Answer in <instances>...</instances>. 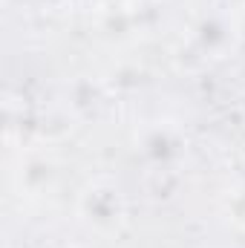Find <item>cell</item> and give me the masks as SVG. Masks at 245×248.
<instances>
[{
  "label": "cell",
  "instance_id": "6da1fadb",
  "mask_svg": "<svg viewBox=\"0 0 245 248\" xmlns=\"http://www.w3.org/2000/svg\"><path fill=\"white\" fill-rule=\"evenodd\" d=\"M75 211L78 219L98 234H116L127 219V202L122 187L107 176H95L81 187L75 199Z\"/></svg>",
  "mask_w": 245,
  "mask_h": 248
},
{
  "label": "cell",
  "instance_id": "7a4b0ae2",
  "mask_svg": "<svg viewBox=\"0 0 245 248\" xmlns=\"http://www.w3.org/2000/svg\"><path fill=\"white\" fill-rule=\"evenodd\" d=\"M55 179H58V162L52 156L29 153L20 162L17 182L26 196H49V190L55 187Z\"/></svg>",
  "mask_w": 245,
  "mask_h": 248
},
{
  "label": "cell",
  "instance_id": "3957f363",
  "mask_svg": "<svg viewBox=\"0 0 245 248\" xmlns=\"http://www.w3.org/2000/svg\"><path fill=\"white\" fill-rule=\"evenodd\" d=\"M240 35H243V38H245V20H243V23H240Z\"/></svg>",
  "mask_w": 245,
  "mask_h": 248
}]
</instances>
